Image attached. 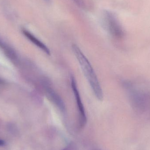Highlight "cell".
I'll use <instances>...</instances> for the list:
<instances>
[{"label": "cell", "instance_id": "cell-5", "mask_svg": "<svg viewBox=\"0 0 150 150\" xmlns=\"http://www.w3.org/2000/svg\"><path fill=\"white\" fill-rule=\"evenodd\" d=\"M73 1L80 8H85L86 4L84 0H73Z\"/></svg>", "mask_w": 150, "mask_h": 150}, {"label": "cell", "instance_id": "cell-1", "mask_svg": "<svg viewBox=\"0 0 150 150\" xmlns=\"http://www.w3.org/2000/svg\"><path fill=\"white\" fill-rule=\"evenodd\" d=\"M73 50L94 96L98 100H103V91L92 66L77 45H73Z\"/></svg>", "mask_w": 150, "mask_h": 150}, {"label": "cell", "instance_id": "cell-2", "mask_svg": "<svg viewBox=\"0 0 150 150\" xmlns=\"http://www.w3.org/2000/svg\"><path fill=\"white\" fill-rule=\"evenodd\" d=\"M71 85L75 98L76 99L77 108L78 112V127L79 129H82L86 125L87 117L84 106L82 102L79 91L74 76H71Z\"/></svg>", "mask_w": 150, "mask_h": 150}, {"label": "cell", "instance_id": "cell-4", "mask_svg": "<svg viewBox=\"0 0 150 150\" xmlns=\"http://www.w3.org/2000/svg\"><path fill=\"white\" fill-rule=\"evenodd\" d=\"M23 34L25 36L32 42L36 46L38 47L40 50H42L43 52L45 53L47 55H50V51L48 47L42 42L41 40H40L38 38L34 36L32 33H30L28 31L26 30H24L23 31Z\"/></svg>", "mask_w": 150, "mask_h": 150}, {"label": "cell", "instance_id": "cell-8", "mask_svg": "<svg viewBox=\"0 0 150 150\" xmlns=\"http://www.w3.org/2000/svg\"><path fill=\"white\" fill-rule=\"evenodd\" d=\"M45 1H49L50 0H45Z\"/></svg>", "mask_w": 150, "mask_h": 150}, {"label": "cell", "instance_id": "cell-7", "mask_svg": "<svg viewBox=\"0 0 150 150\" xmlns=\"http://www.w3.org/2000/svg\"><path fill=\"white\" fill-rule=\"evenodd\" d=\"M63 150H69L67 148H66V149H64Z\"/></svg>", "mask_w": 150, "mask_h": 150}, {"label": "cell", "instance_id": "cell-3", "mask_svg": "<svg viewBox=\"0 0 150 150\" xmlns=\"http://www.w3.org/2000/svg\"><path fill=\"white\" fill-rule=\"evenodd\" d=\"M104 16L107 27L110 33L117 38L122 37L123 30L115 14L112 11H106L104 12Z\"/></svg>", "mask_w": 150, "mask_h": 150}, {"label": "cell", "instance_id": "cell-6", "mask_svg": "<svg viewBox=\"0 0 150 150\" xmlns=\"http://www.w3.org/2000/svg\"><path fill=\"white\" fill-rule=\"evenodd\" d=\"M4 142L2 140H0V146H3L4 145Z\"/></svg>", "mask_w": 150, "mask_h": 150}]
</instances>
